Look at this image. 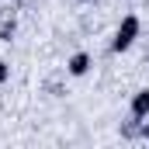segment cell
<instances>
[{
  "instance_id": "6da1fadb",
  "label": "cell",
  "mask_w": 149,
  "mask_h": 149,
  "mask_svg": "<svg viewBox=\"0 0 149 149\" xmlns=\"http://www.w3.org/2000/svg\"><path fill=\"white\" fill-rule=\"evenodd\" d=\"M139 31H142L139 14H125V17H121V24H118V31H114V38H111V52H128V49L135 45Z\"/></svg>"
},
{
  "instance_id": "7a4b0ae2",
  "label": "cell",
  "mask_w": 149,
  "mask_h": 149,
  "mask_svg": "<svg viewBox=\"0 0 149 149\" xmlns=\"http://www.w3.org/2000/svg\"><path fill=\"white\" fill-rule=\"evenodd\" d=\"M128 111H132L135 121H146V118H149V87H142V90H135V94H132Z\"/></svg>"
},
{
  "instance_id": "3957f363",
  "label": "cell",
  "mask_w": 149,
  "mask_h": 149,
  "mask_svg": "<svg viewBox=\"0 0 149 149\" xmlns=\"http://www.w3.org/2000/svg\"><path fill=\"white\" fill-rule=\"evenodd\" d=\"M87 70H90V56L87 52H73L70 63H66V73L70 76H87Z\"/></svg>"
},
{
  "instance_id": "277c9868",
  "label": "cell",
  "mask_w": 149,
  "mask_h": 149,
  "mask_svg": "<svg viewBox=\"0 0 149 149\" xmlns=\"http://www.w3.org/2000/svg\"><path fill=\"white\" fill-rule=\"evenodd\" d=\"M14 31H17V24H14V21H7V24L0 28V42H10V38H14Z\"/></svg>"
},
{
  "instance_id": "5b68a950",
  "label": "cell",
  "mask_w": 149,
  "mask_h": 149,
  "mask_svg": "<svg viewBox=\"0 0 149 149\" xmlns=\"http://www.w3.org/2000/svg\"><path fill=\"white\" fill-rule=\"evenodd\" d=\"M7 80H10V66L0 59V83H7Z\"/></svg>"
},
{
  "instance_id": "8992f818",
  "label": "cell",
  "mask_w": 149,
  "mask_h": 149,
  "mask_svg": "<svg viewBox=\"0 0 149 149\" xmlns=\"http://www.w3.org/2000/svg\"><path fill=\"white\" fill-rule=\"evenodd\" d=\"M142 135H146V139H149V125H142Z\"/></svg>"
},
{
  "instance_id": "52a82bcc",
  "label": "cell",
  "mask_w": 149,
  "mask_h": 149,
  "mask_svg": "<svg viewBox=\"0 0 149 149\" xmlns=\"http://www.w3.org/2000/svg\"><path fill=\"white\" fill-rule=\"evenodd\" d=\"M80 3H94V0H80Z\"/></svg>"
}]
</instances>
